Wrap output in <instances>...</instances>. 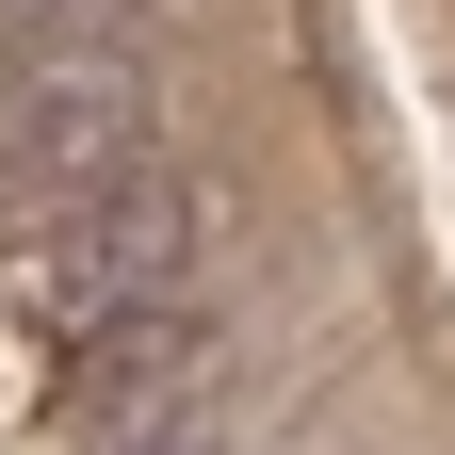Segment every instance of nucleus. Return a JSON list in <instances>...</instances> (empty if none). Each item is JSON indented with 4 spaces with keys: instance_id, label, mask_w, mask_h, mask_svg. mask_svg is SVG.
I'll return each mask as SVG.
<instances>
[{
    "instance_id": "obj_1",
    "label": "nucleus",
    "mask_w": 455,
    "mask_h": 455,
    "mask_svg": "<svg viewBox=\"0 0 455 455\" xmlns=\"http://www.w3.org/2000/svg\"><path fill=\"white\" fill-rule=\"evenodd\" d=\"M0 147H17L33 180H82V212H98V196H131V180H147V66H131V49L17 66V98H0Z\"/></svg>"
},
{
    "instance_id": "obj_2",
    "label": "nucleus",
    "mask_w": 455,
    "mask_h": 455,
    "mask_svg": "<svg viewBox=\"0 0 455 455\" xmlns=\"http://www.w3.org/2000/svg\"><path fill=\"white\" fill-rule=\"evenodd\" d=\"M147 0H0V49L17 66H82V49H114Z\"/></svg>"
},
{
    "instance_id": "obj_3",
    "label": "nucleus",
    "mask_w": 455,
    "mask_h": 455,
    "mask_svg": "<svg viewBox=\"0 0 455 455\" xmlns=\"http://www.w3.org/2000/svg\"><path fill=\"white\" fill-rule=\"evenodd\" d=\"M147 455H228V439H147Z\"/></svg>"
}]
</instances>
